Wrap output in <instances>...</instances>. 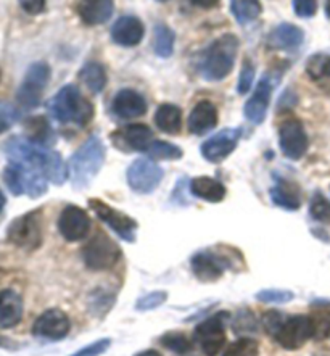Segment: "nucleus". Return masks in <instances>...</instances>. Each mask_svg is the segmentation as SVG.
I'll return each instance as SVG.
<instances>
[{"mask_svg": "<svg viewBox=\"0 0 330 356\" xmlns=\"http://www.w3.org/2000/svg\"><path fill=\"white\" fill-rule=\"evenodd\" d=\"M253 78H255V70H253V65L248 62V60H245V63H243L240 71V78H238V94L248 92V89L251 88Z\"/></svg>", "mask_w": 330, "mask_h": 356, "instance_id": "obj_43", "label": "nucleus"}, {"mask_svg": "<svg viewBox=\"0 0 330 356\" xmlns=\"http://www.w3.org/2000/svg\"><path fill=\"white\" fill-rule=\"evenodd\" d=\"M282 321H283V318H282L281 313L271 312V313H267L266 316H264L263 324H264V329H266V332L274 335V334H276V330L281 327Z\"/></svg>", "mask_w": 330, "mask_h": 356, "instance_id": "obj_44", "label": "nucleus"}, {"mask_svg": "<svg viewBox=\"0 0 330 356\" xmlns=\"http://www.w3.org/2000/svg\"><path fill=\"white\" fill-rule=\"evenodd\" d=\"M255 298L263 303L282 305L292 302L295 298V293L290 291H282V289H264V291H260L255 295Z\"/></svg>", "mask_w": 330, "mask_h": 356, "instance_id": "obj_38", "label": "nucleus"}, {"mask_svg": "<svg viewBox=\"0 0 330 356\" xmlns=\"http://www.w3.org/2000/svg\"><path fill=\"white\" fill-rule=\"evenodd\" d=\"M23 318V300L15 291L0 292V329H12Z\"/></svg>", "mask_w": 330, "mask_h": 356, "instance_id": "obj_23", "label": "nucleus"}, {"mask_svg": "<svg viewBox=\"0 0 330 356\" xmlns=\"http://www.w3.org/2000/svg\"><path fill=\"white\" fill-rule=\"evenodd\" d=\"M260 355V345L255 339L242 337L232 342L222 356H258Z\"/></svg>", "mask_w": 330, "mask_h": 356, "instance_id": "obj_36", "label": "nucleus"}, {"mask_svg": "<svg viewBox=\"0 0 330 356\" xmlns=\"http://www.w3.org/2000/svg\"><path fill=\"white\" fill-rule=\"evenodd\" d=\"M238 50V39L232 34H226L216 39L208 49L205 62L201 65V74L208 81H221L231 73L236 63Z\"/></svg>", "mask_w": 330, "mask_h": 356, "instance_id": "obj_4", "label": "nucleus"}, {"mask_svg": "<svg viewBox=\"0 0 330 356\" xmlns=\"http://www.w3.org/2000/svg\"><path fill=\"white\" fill-rule=\"evenodd\" d=\"M18 2L29 15H39L45 10V0H18Z\"/></svg>", "mask_w": 330, "mask_h": 356, "instance_id": "obj_45", "label": "nucleus"}, {"mask_svg": "<svg viewBox=\"0 0 330 356\" xmlns=\"http://www.w3.org/2000/svg\"><path fill=\"white\" fill-rule=\"evenodd\" d=\"M8 159L26 165L33 170L42 172L53 184H63L68 179V166L65 165L57 152L49 150L47 147L33 144L22 137H12L5 145Z\"/></svg>", "mask_w": 330, "mask_h": 356, "instance_id": "obj_1", "label": "nucleus"}, {"mask_svg": "<svg viewBox=\"0 0 330 356\" xmlns=\"http://www.w3.org/2000/svg\"><path fill=\"white\" fill-rule=\"evenodd\" d=\"M50 113L60 123H71L78 126H85L90 123L94 116V106L84 99L81 90L76 86H65L50 100Z\"/></svg>", "mask_w": 330, "mask_h": 356, "instance_id": "obj_2", "label": "nucleus"}, {"mask_svg": "<svg viewBox=\"0 0 330 356\" xmlns=\"http://www.w3.org/2000/svg\"><path fill=\"white\" fill-rule=\"evenodd\" d=\"M113 111L121 120L139 118L145 115L147 102L135 90L121 89L113 99Z\"/></svg>", "mask_w": 330, "mask_h": 356, "instance_id": "obj_19", "label": "nucleus"}, {"mask_svg": "<svg viewBox=\"0 0 330 356\" xmlns=\"http://www.w3.org/2000/svg\"><path fill=\"white\" fill-rule=\"evenodd\" d=\"M89 207L92 208V211L99 216V220L104 221L105 225H108L121 238H123V241L126 242L135 241V232H137L135 220H132L131 216L124 215L123 211L110 207L108 203L99 200V198H90Z\"/></svg>", "mask_w": 330, "mask_h": 356, "instance_id": "obj_10", "label": "nucleus"}, {"mask_svg": "<svg viewBox=\"0 0 330 356\" xmlns=\"http://www.w3.org/2000/svg\"><path fill=\"white\" fill-rule=\"evenodd\" d=\"M50 79V68L47 63H34L28 68L22 86H19L17 99L24 108H34L40 104L42 94Z\"/></svg>", "mask_w": 330, "mask_h": 356, "instance_id": "obj_9", "label": "nucleus"}, {"mask_svg": "<svg viewBox=\"0 0 330 356\" xmlns=\"http://www.w3.org/2000/svg\"><path fill=\"white\" fill-rule=\"evenodd\" d=\"M105 145L97 136H90L69 159V168L73 172V186L78 189L89 186L99 175L105 163Z\"/></svg>", "mask_w": 330, "mask_h": 356, "instance_id": "obj_3", "label": "nucleus"}, {"mask_svg": "<svg viewBox=\"0 0 330 356\" xmlns=\"http://www.w3.org/2000/svg\"><path fill=\"white\" fill-rule=\"evenodd\" d=\"M174 33L171 31L166 24H156L155 28V54L158 57H171L172 50H174Z\"/></svg>", "mask_w": 330, "mask_h": 356, "instance_id": "obj_32", "label": "nucleus"}, {"mask_svg": "<svg viewBox=\"0 0 330 356\" xmlns=\"http://www.w3.org/2000/svg\"><path fill=\"white\" fill-rule=\"evenodd\" d=\"M26 134L29 142L42 147L50 145L55 139L53 131L44 116H34V118L26 121Z\"/></svg>", "mask_w": 330, "mask_h": 356, "instance_id": "obj_29", "label": "nucleus"}, {"mask_svg": "<svg viewBox=\"0 0 330 356\" xmlns=\"http://www.w3.org/2000/svg\"><path fill=\"white\" fill-rule=\"evenodd\" d=\"M181 108L177 105L172 104H165L161 105L155 113V124L161 132H166V134L176 136L181 132Z\"/></svg>", "mask_w": 330, "mask_h": 356, "instance_id": "obj_28", "label": "nucleus"}, {"mask_svg": "<svg viewBox=\"0 0 330 356\" xmlns=\"http://www.w3.org/2000/svg\"><path fill=\"white\" fill-rule=\"evenodd\" d=\"M306 71L313 81L330 79V54H316L308 60Z\"/></svg>", "mask_w": 330, "mask_h": 356, "instance_id": "obj_34", "label": "nucleus"}, {"mask_svg": "<svg viewBox=\"0 0 330 356\" xmlns=\"http://www.w3.org/2000/svg\"><path fill=\"white\" fill-rule=\"evenodd\" d=\"M116 137H119L128 149L135 152H147L155 142L154 132L147 124H131L118 132Z\"/></svg>", "mask_w": 330, "mask_h": 356, "instance_id": "obj_25", "label": "nucleus"}, {"mask_svg": "<svg viewBox=\"0 0 330 356\" xmlns=\"http://www.w3.org/2000/svg\"><path fill=\"white\" fill-rule=\"evenodd\" d=\"M144 24L139 18L121 17L111 28V39L123 47H134L144 39Z\"/></svg>", "mask_w": 330, "mask_h": 356, "instance_id": "obj_20", "label": "nucleus"}, {"mask_svg": "<svg viewBox=\"0 0 330 356\" xmlns=\"http://www.w3.org/2000/svg\"><path fill=\"white\" fill-rule=\"evenodd\" d=\"M292 5L299 18H313L317 12V0H293Z\"/></svg>", "mask_w": 330, "mask_h": 356, "instance_id": "obj_42", "label": "nucleus"}, {"mask_svg": "<svg viewBox=\"0 0 330 356\" xmlns=\"http://www.w3.org/2000/svg\"><path fill=\"white\" fill-rule=\"evenodd\" d=\"M272 88L274 83L269 76H264L260 83H258L255 94L251 95V99L245 105V116L250 123L261 124L264 118H266L269 102H271L272 95Z\"/></svg>", "mask_w": 330, "mask_h": 356, "instance_id": "obj_18", "label": "nucleus"}, {"mask_svg": "<svg viewBox=\"0 0 330 356\" xmlns=\"http://www.w3.org/2000/svg\"><path fill=\"white\" fill-rule=\"evenodd\" d=\"M190 2L200 8H215L221 3V0H190Z\"/></svg>", "mask_w": 330, "mask_h": 356, "instance_id": "obj_46", "label": "nucleus"}, {"mask_svg": "<svg viewBox=\"0 0 330 356\" xmlns=\"http://www.w3.org/2000/svg\"><path fill=\"white\" fill-rule=\"evenodd\" d=\"M110 347H111L110 339H100V340H95L92 343L85 345V347H83L69 356H101Z\"/></svg>", "mask_w": 330, "mask_h": 356, "instance_id": "obj_40", "label": "nucleus"}, {"mask_svg": "<svg viewBox=\"0 0 330 356\" xmlns=\"http://www.w3.org/2000/svg\"><path fill=\"white\" fill-rule=\"evenodd\" d=\"M242 137V131L238 128H227L215 134L203 142L201 155L211 163H221L226 160L238 144Z\"/></svg>", "mask_w": 330, "mask_h": 356, "instance_id": "obj_16", "label": "nucleus"}, {"mask_svg": "<svg viewBox=\"0 0 330 356\" xmlns=\"http://www.w3.org/2000/svg\"><path fill=\"white\" fill-rule=\"evenodd\" d=\"M279 144H281L283 155L290 160L303 159L308 150V136L302 121L297 118L283 121L279 129Z\"/></svg>", "mask_w": 330, "mask_h": 356, "instance_id": "obj_13", "label": "nucleus"}, {"mask_svg": "<svg viewBox=\"0 0 330 356\" xmlns=\"http://www.w3.org/2000/svg\"><path fill=\"white\" fill-rule=\"evenodd\" d=\"M217 124L216 106L208 100H201L194 106L189 116V131L192 134L201 136L210 132Z\"/></svg>", "mask_w": 330, "mask_h": 356, "instance_id": "obj_22", "label": "nucleus"}, {"mask_svg": "<svg viewBox=\"0 0 330 356\" xmlns=\"http://www.w3.org/2000/svg\"><path fill=\"white\" fill-rule=\"evenodd\" d=\"M8 241L26 252H33L42 242V226H40V213L31 211L19 216L8 226Z\"/></svg>", "mask_w": 330, "mask_h": 356, "instance_id": "obj_8", "label": "nucleus"}, {"mask_svg": "<svg viewBox=\"0 0 330 356\" xmlns=\"http://www.w3.org/2000/svg\"><path fill=\"white\" fill-rule=\"evenodd\" d=\"M314 335H316L314 319L311 316H304V314H297V316L283 319L281 327L276 330L272 337L283 350L293 352V350L302 348L308 340L314 339Z\"/></svg>", "mask_w": 330, "mask_h": 356, "instance_id": "obj_6", "label": "nucleus"}, {"mask_svg": "<svg viewBox=\"0 0 330 356\" xmlns=\"http://www.w3.org/2000/svg\"><path fill=\"white\" fill-rule=\"evenodd\" d=\"M324 8H326L327 18H330V0H326V5H324Z\"/></svg>", "mask_w": 330, "mask_h": 356, "instance_id": "obj_49", "label": "nucleus"}, {"mask_svg": "<svg viewBox=\"0 0 330 356\" xmlns=\"http://www.w3.org/2000/svg\"><path fill=\"white\" fill-rule=\"evenodd\" d=\"M190 192L201 200L217 203L226 197V187L220 181L208 176L194 177L190 182Z\"/></svg>", "mask_w": 330, "mask_h": 356, "instance_id": "obj_27", "label": "nucleus"}, {"mask_svg": "<svg viewBox=\"0 0 330 356\" xmlns=\"http://www.w3.org/2000/svg\"><path fill=\"white\" fill-rule=\"evenodd\" d=\"M304 33L295 24L282 23L269 34L267 44L271 49L276 50H293L303 42Z\"/></svg>", "mask_w": 330, "mask_h": 356, "instance_id": "obj_24", "label": "nucleus"}, {"mask_svg": "<svg viewBox=\"0 0 330 356\" xmlns=\"http://www.w3.org/2000/svg\"><path fill=\"white\" fill-rule=\"evenodd\" d=\"M79 79L83 81L85 88H89L95 94H99L106 86L105 68L99 63H85L83 70L79 71Z\"/></svg>", "mask_w": 330, "mask_h": 356, "instance_id": "obj_30", "label": "nucleus"}, {"mask_svg": "<svg viewBox=\"0 0 330 356\" xmlns=\"http://www.w3.org/2000/svg\"><path fill=\"white\" fill-rule=\"evenodd\" d=\"M222 316L226 314H216V316L201 321L195 327L194 337L205 356H217V353L226 347V330Z\"/></svg>", "mask_w": 330, "mask_h": 356, "instance_id": "obj_11", "label": "nucleus"}, {"mask_svg": "<svg viewBox=\"0 0 330 356\" xmlns=\"http://www.w3.org/2000/svg\"><path fill=\"white\" fill-rule=\"evenodd\" d=\"M17 120H18L17 108L12 105L0 102V134L12 128V126L17 123Z\"/></svg>", "mask_w": 330, "mask_h": 356, "instance_id": "obj_41", "label": "nucleus"}, {"mask_svg": "<svg viewBox=\"0 0 330 356\" xmlns=\"http://www.w3.org/2000/svg\"><path fill=\"white\" fill-rule=\"evenodd\" d=\"M232 13L240 24H247L260 17L263 12L260 0H232Z\"/></svg>", "mask_w": 330, "mask_h": 356, "instance_id": "obj_31", "label": "nucleus"}, {"mask_svg": "<svg viewBox=\"0 0 330 356\" xmlns=\"http://www.w3.org/2000/svg\"><path fill=\"white\" fill-rule=\"evenodd\" d=\"M5 202H7V200H5V195L2 194V191H0V211L3 210V207H5Z\"/></svg>", "mask_w": 330, "mask_h": 356, "instance_id": "obj_48", "label": "nucleus"}, {"mask_svg": "<svg viewBox=\"0 0 330 356\" xmlns=\"http://www.w3.org/2000/svg\"><path fill=\"white\" fill-rule=\"evenodd\" d=\"M3 179L15 195L28 194L29 197L38 198L47 191V177L18 161H10L3 171Z\"/></svg>", "mask_w": 330, "mask_h": 356, "instance_id": "obj_5", "label": "nucleus"}, {"mask_svg": "<svg viewBox=\"0 0 330 356\" xmlns=\"http://www.w3.org/2000/svg\"><path fill=\"white\" fill-rule=\"evenodd\" d=\"M167 300V293L163 291H156L151 293H147L144 297L137 300L135 303V309L139 312H150V309H155L163 305Z\"/></svg>", "mask_w": 330, "mask_h": 356, "instance_id": "obj_39", "label": "nucleus"}, {"mask_svg": "<svg viewBox=\"0 0 330 356\" xmlns=\"http://www.w3.org/2000/svg\"><path fill=\"white\" fill-rule=\"evenodd\" d=\"M121 258V248L105 232H97L83 248L85 266L92 271L111 269Z\"/></svg>", "mask_w": 330, "mask_h": 356, "instance_id": "obj_7", "label": "nucleus"}, {"mask_svg": "<svg viewBox=\"0 0 330 356\" xmlns=\"http://www.w3.org/2000/svg\"><path fill=\"white\" fill-rule=\"evenodd\" d=\"M160 343L171 352L185 355L194 348V340L187 337L184 332H166L160 337Z\"/></svg>", "mask_w": 330, "mask_h": 356, "instance_id": "obj_33", "label": "nucleus"}, {"mask_svg": "<svg viewBox=\"0 0 330 356\" xmlns=\"http://www.w3.org/2000/svg\"><path fill=\"white\" fill-rule=\"evenodd\" d=\"M71 321L68 314L58 308H50L35 319L33 324V334L35 337L47 340H62L68 335Z\"/></svg>", "mask_w": 330, "mask_h": 356, "instance_id": "obj_15", "label": "nucleus"}, {"mask_svg": "<svg viewBox=\"0 0 330 356\" xmlns=\"http://www.w3.org/2000/svg\"><path fill=\"white\" fill-rule=\"evenodd\" d=\"M163 179V170L149 159H137L128 170V184L139 194H151Z\"/></svg>", "mask_w": 330, "mask_h": 356, "instance_id": "obj_12", "label": "nucleus"}, {"mask_svg": "<svg viewBox=\"0 0 330 356\" xmlns=\"http://www.w3.org/2000/svg\"><path fill=\"white\" fill-rule=\"evenodd\" d=\"M150 159L154 160H179L182 159V149L177 145H172L170 142L155 140L147 150Z\"/></svg>", "mask_w": 330, "mask_h": 356, "instance_id": "obj_35", "label": "nucleus"}, {"mask_svg": "<svg viewBox=\"0 0 330 356\" xmlns=\"http://www.w3.org/2000/svg\"><path fill=\"white\" fill-rule=\"evenodd\" d=\"M90 220L83 208L68 205L60 213L58 231L68 242H78L89 234Z\"/></svg>", "mask_w": 330, "mask_h": 356, "instance_id": "obj_17", "label": "nucleus"}, {"mask_svg": "<svg viewBox=\"0 0 330 356\" xmlns=\"http://www.w3.org/2000/svg\"><path fill=\"white\" fill-rule=\"evenodd\" d=\"M271 198L277 207L288 211H295L302 207L299 189L290 181H277V184L271 189Z\"/></svg>", "mask_w": 330, "mask_h": 356, "instance_id": "obj_26", "label": "nucleus"}, {"mask_svg": "<svg viewBox=\"0 0 330 356\" xmlns=\"http://www.w3.org/2000/svg\"><path fill=\"white\" fill-rule=\"evenodd\" d=\"M134 356H163L160 352H156V350H144V352H139Z\"/></svg>", "mask_w": 330, "mask_h": 356, "instance_id": "obj_47", "label": "nucleus"}, {"mask_svg": "<svg viewBox=\"0 0 330 356\" xmlns=\"http://www.w3.org/2000/svg\"><path fill=\"white\" fill-rule=\"evenodd\" d=\"M158 2H166V0H158Z\"/></svg>", "mask_w": 330, "mask_h": 356, "instance_id": "obj_50", "label": "nucleus"}, {"mask_svg": "<svg viewBox=\"0 0 330 356\" xmlns=\"http://www.w3.org/2000/svg\"><path fill=\"white\" fill-rule=\"evenodd\" d=\"M115 10L113 0H81L78 5L79 18L89 26L106 23Z\"/></svg>", "mask_w": 330, "mask_h": 356, "instance_id": "obj_21", "label": "nucleus"}, {"mask_svg": "<svg viewBox=\"0 0 330 356\" xmlns=\"http://www.w3.org/2000/svg\"><path fill=\"white\" fill-rule=\"evenodd\" d=\"M190 266L195 277L201 282H215L222 276L227 268L232 266L231 258L215 250H203L190 258Z\"/></svg>", "mask_w": 330, "mask_h": 356, "instance_id": "obj_14", "label": "nucleus"}, {"mask_svg": "<svg viewBox=\"0 0 330 356\" xmlns=\"http://www.w3.org/2000/svg\"><path fill=\"white\" fill-rule=\"evenodd\" d=\"M309 213L313 220H316L322 225H330V202L324 197L321 192H316L309 203Z\"/></svg>", "mask_w": 330, "mask_h": 356, "instance_id": "obj_37", "label": "nucleus"}]
</instances>
